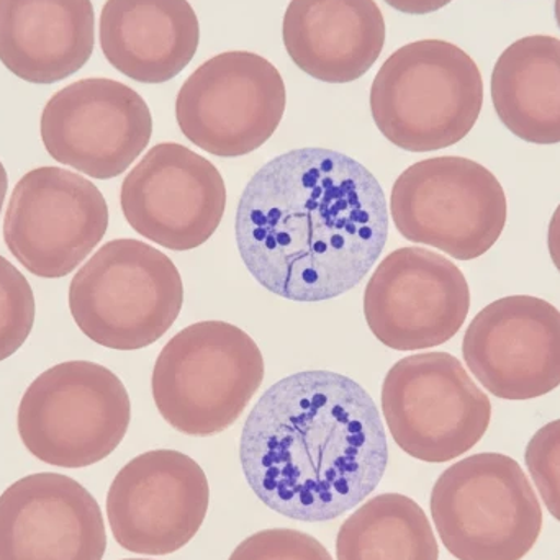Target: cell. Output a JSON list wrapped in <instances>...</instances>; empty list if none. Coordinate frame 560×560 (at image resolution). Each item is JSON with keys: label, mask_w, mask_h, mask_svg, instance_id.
Segmentation results:
<instances>
[{"label": "cell", "mask_w": 560, "mask_h": 560, "mask_svg": "<svg viewBox=\"0 0 560 560\" xmlns=\"http://www.w3.org/2000/svg\"><path fill=\"white\" fill-rule=\"evenodd\" d=\"M387 238V200L374 174L323 148L269 161L236 210L246 268L269 292L293 302H323L354 289Z\"/></svg>", "instance_id": "obj_1"}, {"label": "cell", "mask_w": 560, "mask_h": 560, "mask_svg": "<svg viewBox=\"0 0 560 560\" xmlns=\"http://www.w3.org/2000/svg\"><path fill=\"white\" fill-rule=\"evenodd\" d=\"M240 463L259 500L285 518L326 523L368 499L388 464L377 405L329 371L296 372L246 418Z\"/></svg>", "instance_id": "obj_2"}, {"label": "cell", "mask_w": 560, "mask_h": 560, "mask_svg": "<svg viewBox=\"0 0 560 560\" xmlns=\"http://www.w3.org/2000/svg\"><path fill=\"white\" fill-rule=\"evenodd\" d=\"M483 79L459 46L420 39L398 48L378 69L371 112L381 133L400 150L430 153L467 137L480 117Z\"/></svg>", "instance_id": "obj_3"}, {"label": "cell", "mask_w": 560, "mask_h": 560, "mask_svg": "<svg viewBox=\"0 0 560 560\" xmlns=\"http://www.w3.org/2000/svg\"><path fill=\"white\" fill-rule=\"evenodd\" d=\"M265 381V358L255 339L226 322L180 329L158 355L153 398L167 424L206 438L232 428Z\"/></svg>", "instance_id": "obj_4"}, {"label": "cell", "mask_w": 560, "mask_h": 560, "mask_svg": "<svg viewBox=\"0 0 560 560\" xmlns=\"http://www.w3.org/2000/svg\"><path fill=\"white\" fill-rule=\"evenodd\" d=\"M184 283L176 265L138 240L102 246L71 280L69 308L82 332L104 348L137 351L176 323Z\"/></svg>", "instance_id": "obj_5"}, {"label": "cell", "mask_w": 560, "mask_h": 560, "mask_svg": "<svg viewBox=\"0 0 560 560\" xmlns=\"http://www.w3.org/2000/svg\"><path fill=\"white\" fill-rule=\"evenodd\" d=\"M430 506L444 548L459 560H522L541 535V503L505 454L453 464L434 483Z\"/></svg>", "instance_id": "obj_6"}, {"label": "cell", "mask_w": 560, "mask_h": 560, "mask_svg": "<svg viewBox=\"0 0 560 560\" xmlns=\"http://www.w3.org/2000/svg\"><path fill=\"white\" fill-rule=\"evenodd\" d=\"M131 401L104 365L68 361L43 372L19 407L26 450L49 466L82 469L110 456L127 434Z\"/></svg>", "instance_id": "obj_7"}, {"label": "cell", "mask_w": 560, "mask_h": 560, "mask_svg": "<svg viewBox=\"0 0 560 560\" xmlns=\"http://www.w3.org/2000/svg\"><path fill=\"white\" fill-rule=\"evenodd\" d=\"M390 215L408 242L470 261L499 242L509 206L502 184L482 164L440 156L420 161L398 176Z\"/></svg>", "instance_id": "obj_8"}, {"label": "cell", "mask_w": 560, "mask_h": 560, "mask_svg": "<svg viewBox=\"0 0 560 560\" xmlns=\"http://www.w3.org/2000/svg\"><path fill=\"white\" fill-rule=\"evenodd\" d=\"M382 411L395 443L423 463H450L489 430L492 404L447 352L400 359L385 375Z\"/></svg>", "instance_id": "obj_9"}, {"label": "cell", "mask_w": 560, "mask_h": 560, "mask_svg": "<svg viewBox=\"0 0 560 560\" xmlns=\"http://www.w3.org/2000/svg\"><path fill=\"white\" fill-rule=\"evenodd\" d=\"M285 104V84L271 61L252 51H226L184 82L176 118L184 137L200 150L240 158L268 143Z\"/></svg>", "instance_id": "obj_10"}, {"label": "cell", "mask_w": 560, "mask_h": 560, "mask_svg": "<svg viewBox=\"0 0 560 560\" xmlns=\"http://www.w3.org/2000/svg\"><path fill=\"white\" fill-rule=\"evenodd\" d=\"M108 229L101 190L62 167H38L16 184L3 219V240L33 276L61 279L97 248Z\"/></svg>", "instance_id": "obj_11"}, {"label": "cell", "mask_w": 560, "mask_h": 560, "mask_svg": "<svg viewBox=\"0 0 560 560\" xmlns=\"http://www.w3.org/2000/svg\"><path fill=\"white\" fill-rule=\"evenodd\" d=\"M43 144L52 160L94 179L121 176L150 144L153 117L124 82L82 79L43 108Z\"/></svg>", "instance_id": "obj_12"}, {"label": "cell", "mask_w": 560, "mask_h": 560, "mask_svg": "<svg viewBox=\"0 0 560 560\" xmlns=\"http://www.w3.org/2000/svg\"><path fill=\"white\" fill-rule=\"evenodd\" d=\"M470 289L463 271L430 249H395L364 292L372 335L395 351H420L453 339L466 323Z\"/></svg>", "instance_id": "obj_13"}, {"label": "cell", "mask_w": 560, "mask_h": 560, "mask_svg": "<svg viewBox=\"0 0 560 560\" xmlns=\"http://www.w3.org/2000/svg\"><path fill=\"white\" fill-rule=\"evenodd\" d=\"M210 486L202 467L173 450L131 459L112 482L107 516L115 541L141 556H167L192 541L206 522Z\"/></svg>", "instance_id": "obj_14"}, {"label": "cell", "mask_w": 560, "mask_h": 560, "mask_svg": "<svg viewBox=\"0 0 560 560\" xmlns=\"http://www.w3.org/2000/svg\"><path fill=\"white\" fill-rule=\"evenodd\" d=\"M121 210L138 235L190 252L215 235L226 209V186L206 158L179 143H160L121 184Z\"/></svg>", "instance_id": "obj_15"}, {"label": "cell", "mask_w": 560, "mask_h": 560, "mask_svg": "<svg viewBox=\"0 0 560 560\" xmlns=\"http://www.w3.org/2000/svg\"><path fill=\"white\" fill-rule=\"evenodd\" d=\"M467 368L503 400H532L560 385V312L548 300L503 296L470 322L463 341Z\"/></svg>", "instance_id": "obj_16"}, {"label": "cell", "mask_w": 560, "mask_h": 560, "mask_svg": "<svg viewBox=\"0 0 560 560\" xmlns=\"http://www.w3.org/2000/svg\"><path fill=\"white\" fill-rule=\"evenodd\" d=\"M97 500L62 474L23 477L0 495V560H102Z\"/></svg>", "instance_id": "obj_17"}, {"label": "cell", "mask_w": 560, "mask_h": 560, "mask_svg": "<svg viewBox=\"0 0 560 560\" xmlns=\"http://www.w3.org/2000/svg\"><path fill=\"white\" fill-rule=\"evenodd\" d=\"M385 20L375 0H290L282 36L296 68L329 84L358 81L382 55Z\"/></svg>", "instance_id": "obj_18"}, {"label": "cell", "mask_w": 560, "mask_h": 560, "mask_svg": "<svg viewBox=\"0 0 560 560\" xmlns=\"http://www.w3.org/2000/svg\"><path fill=\"white\" fill-rule=\"evenodd\" d=\"M95 42L91 0H0V61L32 84L84 68Z\"/></svg>", "instance_id": "obj_19"}, {"label": "cell", "mask_w": 560, "mask_h": 560, "mask_svg": "<svg viewBox=\"0 0 560 560\" xmlns=\"http://www.w3.org/2000/svg\"><path fill=\"white\" fill-rule=\"evenodd\" d=\"M199 42V19L187 0H107L102 9V51L133 81H171L192 61Z\"/></svg>", "instance_id": "obj_20"}, {"label": "cell", "mask_w": 560, "mask_h": 560, "mask_svg": "<svg viewBox=\"0 0 560 560\" xmlns=\"http://www.w3.org/2000/svg\"><path fill=\"white\" fill-rule=\"evenodd\" d=\"M492 101L520 140L560 143V39L535 35L510 45L493 68Z\"/></svg>", "instance_id": "obj_21"}, {"label": "cell", "mask_w": 560, "mask_h": 560, "mask_svg": "<svg viewBox=\"0 0 560 560\" xmlns=\"http://www.w3.org/2000/svg\"><path fill=\"white\" fill-rule=\"evenodd\" d=\"M338 560H438L436 536L410 497L384 493L359 506L338 532Z\"/></svg>", "instance_id": "obj_22"}, {"label": "cell", "mask_w": 560, "mask_h": 560, "mask_svg": "<svg viewBox=\"0 0 560 560\" xmlns=\"http://www.w3.org/2000/svg\"><path fill=\"white\" fill-rule=\"evenodd\" d=\"M35 325V295L25 276L0 256V362L15 354Z\"/></svg>", "instance_id": "obj_23"}, {"label": "cell", "mask_w": 560, "mask_h": 560, "mask_svg": "<svg viewBox=\"0 0 560 560\" xmlns=\"http://www.w3.org/2000/svg\"><path fill=\"white\" fill-rule=\"evenodd\" d=\"M229 560H332L325 546L296 529L276 528L255 533Z\"/></svg>", "instance_id": "obj_24"}, {"label": "cell", "mask_w": 560, "mask_h": 560, "mask_svg": "<svg viewBox=\"0 0 560 560\" xmlns=\"http://www.w3.org/2000/svg\"><path fill=\"white\" fill-rule=\"evenodd\" d=\"M525 460L546 509L560 522V420L536 431L526 447Z\"/></svg>", "instance_id": "obj_25"}, {"label": "cell", "mask_w": 560, "mask_h": 560, "mask_svg": "<svg viewBox=\"0 0 560 560\" xmlns=\"http://www.w3.org/2000/svg\"><path fill=\"white\" fill-rule=\"evenodd\" d=\"M388 5L401 13L410 15H427V13L438 12L450 5L453 0H385Z\"/></svg>", "instance_id": "obj_26"}, {"label": "cell", "mask_w": 560, "mask_h": 560, "mask_svg": "<svg viewBox=\"0 0 560 560\" xmlns=\"http://www.w3.org/2000/svg\"><path fill=\"white\" fill-rule=\"evenodd\" d=\"M548 248L552 262L560 272V203L555 215H552L551 222H549Z\"/></svg>", "instance_id": "obj_27"}, {"label": "cell", "mask_w": 560, "mask_h": 560, "mask_svg": "<svg viewBox=\"0 0 560 560\" xmlns=\"http://www.w3.org/2000/svg\"><path fill=\"white\" fill-rule=\"evenodd\" d=\"M7 189H9V177H7L5 167H3L2 161H0V212H2Z\"/></svg>", "instance_id": "obj_28"}, {"label": "cell", "mask_w": 560, "mask_h": 560, "mask_svg": "<svg viewBox=\"0 0 560 560\" xmlns=\"http://www.w3.org/2000/svg\"><path fill=\"white\" fill-rule=\"evenodd\" d=\"M555 12H556V20H558V25L560 28V0H556Z\"/></svg>", "instance_id": "obj_29"}, {"label": "cell", "mask_w": 560, "mask_h": 560, "mask_svg": "<svg viewBox=\"0 0 560 560\" xmlns=\"http://www.w3.org/2000/svg\"><path fill=\"white\" fill-rule=\"evenodd\" d=\"M124 560H150V559H124Z\"/></svg>", "instance_id": "obj_30"}]
</instances>
